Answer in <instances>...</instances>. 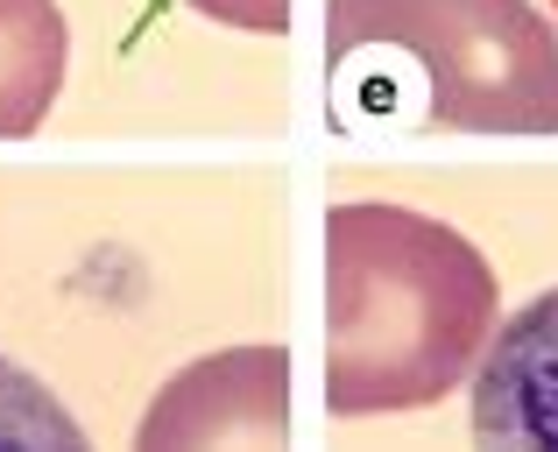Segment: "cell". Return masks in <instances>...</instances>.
<instances>
[{"label": "cell", "instance_id": "cell-3", "mask_svg": "<svg viewBox=\"0 0 558 452\" xmlns=\"http://www.w3.org/2000/svg\"><path fill=\"white\" fill-rule=\"evenodd\" d=\"M474 452H558V283L488 340L474 375Z\"/></svg>", "mask_w": 558, "mask_h": 452}, {"label": "cell", "instance_id": "cell-2", "mask_svg": "<svg viewBox=\"0 0 558 452\" xmlns=\"http://www.w3.org/2000/svg\"><path fill=\"white\" fill-rule=\"evenodd\" d=\"M326 78L340 107L460 135L558 127V0H332Z\"/></svg>", "mask_w": 558, "mask_h": 452}, {"label": "cell", "instance_id": "cell-4", "mask_svg": "<svg viewBox=\"0 0 558 452\" xmlns=\"http://www.w3.org/2000/svg\"><path fill=\"white\" fill-rule=\"evenodd\" d=\"M0 452H93L78 417L50 396V382L14 368L8 354H0Z\"/></svg>", "mask_w": 558, "mask_h": 452}, {"label": "cell", "instance_id": "cell-5", "mask_svg": "<svg viewBox=\"0 0 558 452\" xmlns=\"http://www.w3.org/2000/svg\"><path fill=\"white\" fill-rule=\"evenodd\" d=\"M191 8L213 14V22H233V28H269V36L290 28V0H191Z\"/></svg>", "mask_w": 558, "mask_h": 452}, {"label": "cell", "instance_id": "cell-1", "mask_svg": "<svg viewBox=\"0 0 558 452\" xmlns=\"http://www.w3.org/2000/svg\"><path fill=\"white\" fill-rule=\"evenodd\" d=\"M326 326L332 411H417L495 340V276L446 220L403 206H332Z\"/></svg>", "mask_w": 558, "mask_h": 452}]
</instances>
